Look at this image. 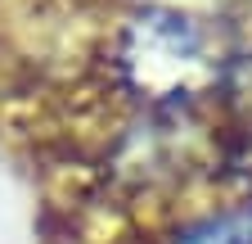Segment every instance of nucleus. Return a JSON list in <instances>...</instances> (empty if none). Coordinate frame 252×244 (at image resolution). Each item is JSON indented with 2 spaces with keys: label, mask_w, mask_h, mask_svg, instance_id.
I'll list each match as a JSON object with an SVG mask.
<instances>
[{
  "label": "nucleus",
  "mask_w": 252,
  "mask_h": 244,
  "mask_svg": "<svg viewBox=\"0 0 252 244\" xmlns=\"http://www.w3.org/2000/svg\"><path fill=\"white\" fill-rule=\"evenodd\" d=\"M180 244H252V226L239 217H220V222H203L194 226Z\"/></svg>",
  "instance_id": "obj_1"
}]
</instances>
